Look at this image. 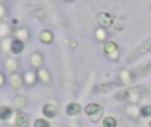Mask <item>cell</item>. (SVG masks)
<instances>
[{"label": "cell", "mask_w": 151, "mask_h": 127, "mask_svg": "<svg viewBox=\"0 0 151 127\" xmlns=\"http://www.w3.org/2000/svg\"><path fill=\"white\" fill-rule=\"evenodd\" d=\"M101 111H102L101 106H99L98 103H90L85 107V113L88 115H90L91 118L94 117V121H97V118L101 115Z\"/></svg>", "instance_id": "obj_1"}, {"label": "cell", "mask_w": 151, "mask_h": 127, "mask_svg": "<svg viewBox=\"0 0 151 127\" xmlns=\"http://www.w3.org/2000/svg\"><path fill=\"white\" fill-rule=\"evenodd\" d=\"M23 49H24V42L21 41V40H13V41L11 42V52H12L13 55H19Z\"/></svg>", "instance_id": "obj_2"}, {"label": "cell", "mask_w": 151, "mask_h": 127, "mask_svg": "<svg viewBox=\"0 0 151 127\" xmlns=\"http://www.w3.org/2000/svg\"><path fill=\"white\" fill-rule=\"evenodd\" d=\"M42 113H44L45 117L48 118H53L56 115V113H57V109H56L55 105H50V103H47L44 106V109H42Z\"/></svg>", "instance_id": "obj_3"}, {"label": "cell", "mask_w": 151, "mask_h": 127, "mask_svg": "<svg viewBox=\"0 0 151 127\" xmlns=\"http://www.w3.org/2000/svg\"><path fill=\"white\" fill-rule=\"evenodd\" d=\"M98 21L101 25L104 27H110L111 25V17H110L109 13H99L98 15Z\"/></svg>", "instance_id": "obj_4"}, {"label": "cell", "mask_w": 151, "mask_h": 127, "mask_svg": "<svg viewBox=\"0 0 151 127\" xmlns=\"http://www.w3.org/2000/svg\"><path fill=\"white\" fill-rule=\"evenodd\" d=\"M16 123H17L19 127H27V126H28V123H29V119H28V117H27L25 114L19 113L17 118H16Z\"/></svg>", "instance_id": "obj_5"}, {"label": "cell", "mask_w": 151, "mask_h": 127, "mask_svg": "<svg viewBox=\"0 0 151 127\" xmlns=\"http://www.w3.org/2000/svg\"><path fill=\"white\" fill-rule=\"evenodd\" d=\"M11 114H12V110L7 106H3L0 107V119L5 121V119H9Z\"/></svg>", "instance_id": "obj_6"}, {"label": "cell", "mask_w": 151, "mask_h": 127, "mask_svg": "<svg viewBox=\"0 0 151 127\" xmlns=\"http://www.w3.org/2000/svg\"><path fill=\"white\" fill-rule=\"evenodd\" d=\"M80 110H81V107H80V105L78 103H70V105H68V107H66V113H68L69 115L78 114Z\"/></svg>", "instance_id": "obj_7"}, {"label": "cell", "mask_w": 151, "mask_h": 127, "mask_svg": "<svg viewBox=\"0 0 151 127\" xmlns=\"http://www.w3.org/2000/svg\"><path fill=\"white\" fill-rule=\"evenodd\" d=\"M52 39H53L52 33H50V32H48V31H44L41 34H40V40H41L42 42H45V44L50 42V41H52Z\"/></svg>", "instance_id": "obj_8"}, {"label": "cell", "mask_w": 151, "mask_h": 127, "mask_svg": "<svg viewBox=\"0 0 151 127\" xmlns=\"http://www.w3.org/2000/svg\"><path fill=\"white\" fill-rule=\"evenodd\" d=\"M115 50H117V45H115V42L110 41L105 45V52L106 53H114Z\"/></svg>", "instance_id": "obj_9"}, {"label": "cell", "mask_w": 151, "mask_h": 127, "mask_svg": "<svg viewBox=\"0 0 151 127\" xmlns=\"http://www.w3.org/2000/svg\"><path fill=\"white\" fill-rule=\"evenodd\" d=\"M117 126V122H115L114 118L107 117L104 119V127H115Z\"/></svg>", "instance_id": "obj_10"}, {"label": "cell", "mask_w": 151, "mask_h": 127, "mask_svg": "<svg viewBox=\"0 0 151 127\" xmlns=\"http://www.w3.org/2000/svg\"><path fill=\"white\" fill-rule=\"evenodd\" d=\"M35 127H50L49 122L45 119H37L36 122H35Z\"/></svg>", "instance_id": "obj_11"}, {"label": "cell", "mask_w": 151, "mask_h": 127, "mask_svg": "<svg viewBox=\"0 0 151 127\" xmlns=\"http://www.w3.org/2000/svg\"><path fill=\"white\" fill-rule=\"evenodd\" d=\"M142 117H151V106H143L141 109Z\"/></svg>", "instance_id": "obj_12"}, {"label": "cell", "mask_w": 151, "mask_h": 127, "mask_svg": "<svg viewBox=\"0 0 151 127\" xmlns=\"http://www.w3.org/2000/svg\"><path fill=\"white\" fill-rule=\"evenodd\" d=\"M11 82H12V85L15 86V88L20 86V77H19L17 74H12V77H11Z\"/></svg>", "instance_id": "obj_13"}, {"label": "cell", "mask_w": 151, "mask_h": 127, "mask_svg": "<svg viewBox=\"0 0 151 127\" xmlns=\"http://www.w3.org/2000/svg\"><path fill=\"white\" fill-rule=\"evenodd\" d=\"M15 103L17 105V107H19V103H20V107H24V105H25V101H24L23 98H16L15 99Z\"/></svg>", "instance_id": "obj_14"}, {"label": "cell", "mask_w": 151, "mask_h": 127, "mask_svg": "<svg viewBox=\"0 0 151 127\" xmlns=\"http://www.w3.org/2000/svg\"><path fill=\"white\" fill-rule=\"evenodd\" d=\"M150 127H151V122H150Z\"/></svg>", "instance_id": "obj_15"}, {"label": "cell", "mask_w": 151, "mask_h": 127, "mask_svg": "<svg viewBox=\"0 0 151 127\" xmlns=\"http://www.w3.org/2000/svg\"><path fill=\"white\" fill-rule=\"evenodd\" d=\"M150 50H151V48H150Z\"/></svg>", "instance_id": "obj_16"}]
</instances>
